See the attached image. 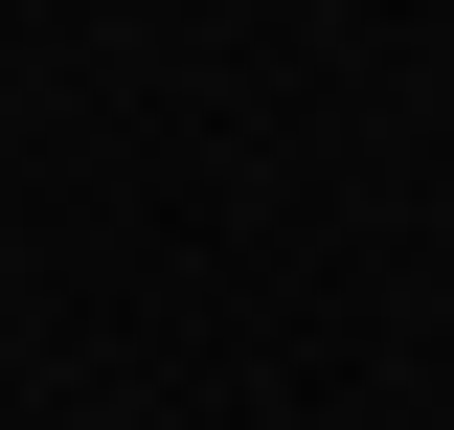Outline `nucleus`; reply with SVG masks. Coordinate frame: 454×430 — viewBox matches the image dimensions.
Returning <instances> with one entry per match:
<instances>
[]
</instances>
